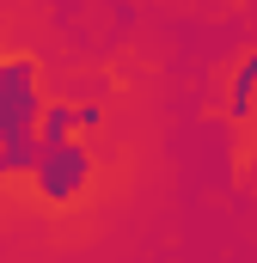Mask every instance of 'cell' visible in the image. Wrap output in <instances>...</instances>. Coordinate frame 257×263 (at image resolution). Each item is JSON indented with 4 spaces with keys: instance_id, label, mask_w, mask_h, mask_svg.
Listing matches in <instances>:
<instances>
[{
    "instance_id": "obj_2",
    "label": "cell",
    "mask_w": 257,
    "mask_h": 263,
    "mask_svg": "<svg viewBox=\"0 0 257 263\" xmlns=\"http://www.w3.org/2000/svg\"><path fill=\"white\" fill-rule=\"evenodd\" d=\"M98 123V110L86 104V110H67V104H56V110H37V141L43 147H56V141H67L74 129H92Z\"/></svg>"
},
{
    "instance_id": "obj_3",
    "label": "cell",
    "mask_w": 257,
    "mask_h": 263,
    "mask_svg": "<svg viewBox=\"0 0 257 263\" xmlns=\"http://www.w3.org/2000/svg\"><path fill=\"white\" fill-rule=\"evenodd\" d=\"M251 92H257V55L239 67V86H233V110H245V104H251Z\"/></svg>"
},
{
    "instance_id": "obj_1",
    "label": "cell",
    "mask_w": 257,
    "mask_h": 263,
    "mask_svg": "<svg viewBox=\"0 0 257 263\" xmlns=\"http://www.w3.org/2000/svg\"><path fill=\"white\" fill-rule=\"evenodd\" d=\"M86 178H92V159H86L80 147H67V141L43 147V153H37V165H31L37 196H49V202H74L80 190H86Z\"/></svg>"
}]
</instances>
